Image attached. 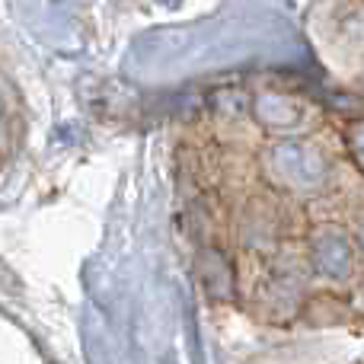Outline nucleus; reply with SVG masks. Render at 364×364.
Returning <instances> with one entry per match:
<instances>
[]
</instances>
